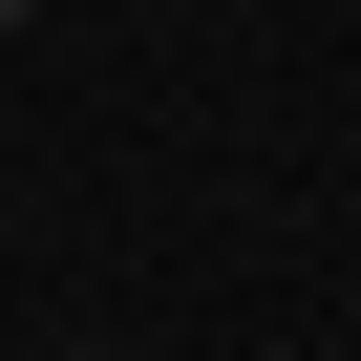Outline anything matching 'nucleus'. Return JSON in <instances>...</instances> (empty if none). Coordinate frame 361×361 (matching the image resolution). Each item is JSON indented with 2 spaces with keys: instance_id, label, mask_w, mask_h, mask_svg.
Returning a JSON list of instances; mask_svg holds the SVG:
<instances>
[{
  "instance_id": "obj_1",
  "label": "nucleus",
  "mask_w": 361,
  "mask_h": 361,
  "mask_svg": "<svg viewBox=\"0 0 361 361\" xmlns=\"http://www.w3.org/2000/svg\"><path fill=\"white\" fill-rule=\"evenodd\" d=\"M0 22H22V0H0Z\"/></svg>"
}]
</instances>
